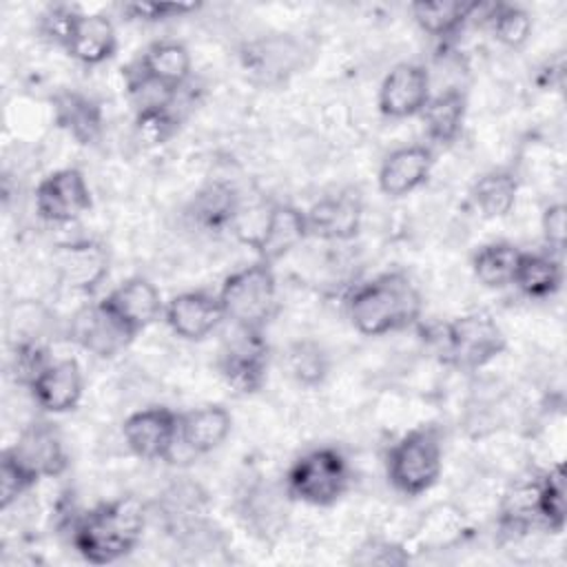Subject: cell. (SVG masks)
Segmentation results:
<instances>
[{
    "instance_id": "1",
    "label": "cell",
    "mask_w": 567,
    "mask_h": 567,
    "mask_svg": "<svg viewBox=\"0 0 567 567\" xmlns=\"http://www.w3.org/2000/svg\"><path fill=\"white\" fill-rule=\"evenodd\" d=\"M144 532V505L120 496L84 512L71 532L73 547L91 565H109L135 549Z\"/></svg>"
},
{
    "instance_id": "2",
    "label": "cell",
    "mask_w": 567,
    "mask_h": 567,
    "mask_svg": "<svg viewBox=\"0 0 567 567\" xmlns=\"http://www.w3.org/2000/svg\"><path fill=\"white\" fill-rule=\"evenodd\" d=\"M421 292L405 272H383L348 297L350 323L368 337L403 330L421 317Z\"/></svg>"
},
{
    "instance_id": "3",
    "label": "cell",
    "mask_w": 567,
    "mask_h": 567,
    "mask_svg": "<svg viewBox=\"0 0 567 567\" xmlns=\"http://www.w3.org/2000/svg\"><path fill=\"white\" fill-rule=\"evenodd\" d=\"M443 443L434 425L405 432L385 456V474L390 485L405 494L419 496L427 492L441 476Z\"/></svg>"
},
{
    "instance_id": "4",
    "label": "cell",
    "mask_w": 567,
    "mask_h": 567,
    "mask_svg": "<svg viewBox=\"0 0 567 567\" xmlns=\"http://www.w3.org/2000/svg\"><path fill=\"white\" fill-rule=\"evenodd\" d=\"M226 319L241 328L264 330L277 301V279L266 261L230 272L217 292Z\"/></svg>"
},
{
    "instance_id": "5",
    "label": "cell",
    "mask_w": 567,
    "mask_h": 567,
    "mask_svg": "<svg viewBox=\"0 0 567 567\" xmlns=\"http://www.w3.org/2000/svg\"><path fill=\"white\" fill-rule=\"evenodd\" d=\"M350 485V465L337 447H315L301 454L286 476L288 494L315 507L334 505Z\"/></svg>"
},
{
    "instance_id": "6",
    "label": "cell",
    "mask_w": 567,
    "mask_h": 567,
    "mask_svg": "<svg viewBox=\"0 0 567 567\" xmlns=\"http://www.w3.org/2000/svg\"><path fill=\"white\" fill-rule=\"evenodd\" d=\"M443 359L458 370H478L505 350V334L487 312H470L441 328Z\"/></svg>"
},
{
    "instance_id": "7",
    "label": "cell",
    "mask_w": 567,
    "mask_h": 567,
    "mask_svg": "<svg viewBox=\"0 0 567 567\" xmlns=\"http://www.w3.org/2000/svg\"><path fill=\"white\" fill-rule=\"evenodd\" d=\"M190 78V53L177 40H157L144 49L128 71L133 95L153 93L155 100H171Z\"/></svg>"
},
{
    "instance_id": "8",
    "label": "cell",
    "mask_w": 567,
    "mask_h": 567,
    "mask_svg": "<svg viewBox=\"0 0 567 567\" xmlns=\"http://www.w3.org/2000/svg\"><path fill=\"white\" fill-rule=\"evenodd\" d=\"M268 357L264 330L235 326L219 350L217 370L230 390L237 394H252L266 383Z\"/></svg>"
},
{
    "instance_id": "9",
    "label": "cell",
    "mask_w": 567,
    "mask_h": 567,
    "mask_svg": "<svg viewBox=\"0 0 567 567\" xmlns=\"http://www.w3.org/2000/svg\"><path fill=\"white\" fill-rule=\"evenodd\" d=\"M239 64L252 84L279 86L303 66V44L290 33H268L241 47Z\"/></svg>"
},
{
    "instance_id": "10",
    "label": "cell",
    "mask_w": 567,
    "mask_h": 567,
    "mask_svg": "<svg viewBox=\"0 0 567 567\" xmlns=\"http://www.w3.org/2000/svg\"><path fill=\"white\" fill-rule=\"evenodd\" d=\"M122 436L128 450L144 461L171 458L179 443V414L164 405L137 410L126 416Z\"/></svg>"
},
{
    "instance_id": "11",
    "label": "cell",
    "mask_w": 567,
    "mask_h": 567,
    "mask_svg": "<svg viewBox=\"0 0 567 567\" xmlns=\"http://www.w3.org/2000/svg\"><path fill=\"white\" fill-rule=\"evenodd\" d=\"M33 202L38 217L49 224H69L93 204L86 177L73 166L49 173L38 184Z\"/></svg>"
},
{
    "instance_id": "12",
    "label": "cell",
    "mask_w": 567,
    "mask_h": 567,
    "mask_svg": "<svg viewBox=\"0 0 567 567\" xmlns=\"http://www.w3.org/2000/svg\"><path fill=\"white\" fill-rule=\"evenodd\" d=\"M133 337L135 334L109 310L104 301L80 308L69 326V339L100 359L120 354L133 341Z\"/></svg>"
},
{
    "instance_id": "13",
    "label": "cell",
    "mask_w": 567,
    "mask_h": 567,
    "mask_svg": "<svg viewBox=\"0 0 567 567\" xmlns=\"http://www.w3.org/2000/svg\"><path fill=\"white\" fill-rule=\"evenodd\" d=\"M7 452L38 481L60 476L66 470V452L60 432L49 421H33Z\"/></svg>"
},
{
    "instance_id": "14",
    "label": "cell",
    "mask_w": 567,
    "mask_h": 567,
    "mask_svg": "<svg viewBox=\"0 0 567 567\" xmlns=\"http://www.w3.org/2000/svg\"><path fill=\"white\" fill-rule=\"evenodd\" d=\"M430 100V73L414 62H401L388 71L379 89V111L392 120L419 115Z\"/></svg>"
},
{
    "instance_id": "15",
    "label": "cell",
    "mask_w": 567,
    "mask_h": 567,
    "mask_svg": "<svg viewBox=\"0 0 567 567\" xmlns=\"http://www.w3.org/2000/svg\"><path fill=\"white\" fill-rule=\"evenodd\" d=\"M226 319L217 295L206 290H188L175 295L164 306V321L184 341H202Z\"/></svg>"
},
{
    "instance_id": "16",
    "label": "cell",
    "mask_w": 567,
    "mask_h": 567,
    "mask_svg": "<svg viewBox=\"0 0 567 567\" xmlns=\"http://www.w3.org/2000/svg\"><path fill=\"white\" fill-rule=\"evenodd\" d=\"M306 237V210H299L292 204H272L248 244L257 250L261 261L272 264L297 248Z\"/></svg>"
},
{
    "instance_id": "17",
    "label": "cell",
    "mask_w": 567,
    "mask_h": 567,
    "mask_svg": "<svg viewBox=\"0 0 567 567\" xmlns=\"http://www.w3.org/2000/svg\"><path fill=\"white\" fill-rule=\"evenodd\" d=\"M29 390L44 412H71L78 408L84 392L82 368L75 359H55L33 379Z\"/></svg>"
},
{
    "instance_id": "18",
    "label": "cell",
    "mask_w": 567,
    "mask_h": 567,
    "mask_svg": "<svg viewBox=\"0 0 567 567\" xmlns=\"http://www.w3.org/2000/svg\"><path fill=\"white\" fill-rule=\"evenodd\" d=\"M102 301L133 334H140L164 315L159 290L144 277H131L122 281Z\"/></svg>"
},
{
    "instance_id": "19",
    "label": "cell",
    "mask_w": 567,
    "mask_h": 567,
    "mask_svg": "<svg viewBox=\"0 0 567 567\" xmlns=\"http://www.w3.org/2000/svg\"><path fill=\"white\" fill-rule=\"evenodd\" d=\"M434 166V151L425 144H410L392 151L379 168V188L388 197H405L423 186Z\"/></svg>"
},
{
    "instance_id": "20",
    "label": "cell",
    "mask_w": 567,
    "mask_h": 567,
    "mask_svg": "<svg viewBox=\"0 0 567 567\" xmlns=\"http://www.w3.org/2000/svg\"><path fill=\"white\" fill-rule=\"evenodd\" d=\"M361 199L352 193L328 195L306 210L308 235L330 241L352 239L361 228Z\"/></svg>"
},
{
    "instance_id": "21",
    "label": "cell",
    "mask_w": 567,
    "mask_h": 567,
    "mask_svg": "<svg viewBox=\"0 0 567 567\" xmlns=\"http://www.w3.org/2000/svg\"><path fill=\"white\" fill-rule=\"evenodd\" d=\"M117 49V35L111 18L104 13L78 11L64 51L80 64L95 66L113 58Z\"/></svg>"
},
{
    "instance_id": "22",
    "label": "cell",
    "mask_w": 567,
    "mask_h": 567,
    "mask_svg": "<svg viewBox=\"0 0 567 567\" xmlns=\"http://www.w3.org/2000/svg\"><path fill=\"white\" fill-rule=\"evenodd\" d=\"M53 261L60 279L82 292L93 290L109 272V255L100 244L93 241L58 246Z\"/></svg>"
},
{
    "instance_id": "23",
    "label": "cell",
    "mask_w": 567,
    "mask_h": 567,
    "mask_svg": "<svg viewBox=\"0 0 567 567\" xmlns=\"http://www.w3.org/2000/svg\"><path fill=\"white\" fill-rule=\"evenodd\" d=\"M233 416L224 405L210 403L179 414V445L190 454L217 450L230 434Z\"/></svg>"
},
{
    "instance_id": "24",
    "label": "cell",
    "mask_w": 567,
    "mask_h": 567,
    "mask_svg": "<svg viewBox=\"0 0 567 567\" xmlns=\"http://www.w3.org/2000/svg\"><path fill=\"white\" fill-rule=\"evenodd\" d=\"M53 117L78 144H93L102 135L104 117L100 104L78 91H62L53 97Z\"/></svg>"
},
{
    "instance_id": "25",
    "label": "cell",
    "mask_w": 567,
    "mask_h": 567,
    "mask_svg": "<svg viewBox=\"0 0 567 567\" xmlns=\"http://www.w3.org/2000/svg\"><path fill=\"white\" fill-rule=\"evenodd\" d=\"M419 115L423 120L427 137L434 144L447 146L463 131L467 115V97L461 89H445L436 95H430L425 109Z\"/></svg>"
},
{
    "instance_id": "26",
    "label": "cell",
    "mask_w": 567,
    "mask_h": 567,
    "mask_svg": "<svg viewBox=\"0 0 567 567\" xmlns=\"http://www.w3.org/2000/svg\"><path fill=\"white\" fill-rule=\"evenodd\" d=\"M188 215L202 230L221 233L235 224L239 215V197L226 182H210L193 197Z\"/></svg>"
},
{
    "instance_id": "27",
    "label": "cell",
    "mask_w": 567,
    "mask_h": 567,
    "mask_svg": "<svg viewBox=\"0 0 567 567\" xmlns=\"http://www.w3.org/2000/svg\"><path fill=\"white\" fill-rule=\"evenodd\" d=\"M529 299H547L560 290L563 268L549 252H523L512 281Z\"/></svg>"
},
{
    "instance_id": "28",
    "label": "cell",
    "mask_w": 567,
    "mask_h": 567,
    "mask_svg": "<svg viewBox=\"0 0 567 567\" xmlns=\"http://www.w3.org/2000/svg\"><path fill=\"white\" fill-rule=\"evenodd\" d=\"M414 22L432 38L445 40L456 35L474 16L476 2H414L410 7Z\"/></svg>"
},
{
    "instance_id": "29",
    "label": "cell",
    "mask_w": 567,
    "mask_h": 567,
    "mask_svg": "<svg viewBox=\"0 0 567 567\" xmlns=\"http://www.w3.org/2000/svg\"><path fill=\"white\" fill-rule=\"evenodd\" d=\"M523 250L509 241H492L481 246L472 257L474 277L485 288H505L514 281Z\"/></svg>"
},
{
    "instance_id": "30",
    "label": "cell",
    "mask_w": 567,
    "mask_h": 567,
    "mask_svg": "<svg viewBox=\"0 0 567 567\" xmlns=\"http://www.w3.org/2000/svg\"><path fill=\"white\" fill-rule=\"evenodd\" d=\"M534 514H536V525L545 527L551 534L563 532V527H565V474H563L560 463L551 465L536 478Z\"/></svg>"
},
{
    "instance_id": "31",
    "label": "cell",
    "mask_w": 567,
    "mask_h": 567,
    "mask_svg": "<svg viewBox=\"0 0 567 567\" xmlns=\"http://www.w3.org/2000/svg\"><path fill=\"white\" fill-rule=\"evenodd\" d=\"M518 195V179L512 171L483 173L472 186V202L485 217H503L512 210Z\"/></svg>"
},
{
    "instance_id": "32",
    "label": "cell",
    "mask_w": 567,
    "mask_h": 567,
    "mask_svg": "<svg viewBox=\"0 0 567 567\" xmlns=\"http://www.w3.org/2000/svg\"><path fill=\"white\" fill-rule=\"evenodd\" d=\"M288 374L306 388H315L326 381L330 370L328 352L315 341H295L286 352Z\"/></svg>"
},
{
    "instance_id": "33",
    "label": "cell",
    "mask_w": 567,
    "mask_h": 567,
    "mask_svg": "<svg viewBox=\"0 0 567 567\" xmlns=\"http://www.w3.org/2000/svg\"><path fill=\"white\" fill-rule=\"evenodd\" d=\"M485 11V24L501 44L520 49L529 40L532 18L525 9L516 4H489Z\"/></svg>"
},
{
    "instance_id": "34",
    "label": "cell",
    "mask_w": 567,
    "mask_h": 567,
    "mask_svg": "<svg viewBox=\"0 0 567 567\" xmlns=\"http://www.w3.org/2000/svg\"><path fill=\"white\" fill-rule=\"evenodd\" d=\"M177 128H179V115L175 111V97L137 109L135 133L144 144L148 146L164 144L177 133Z\"/></svg>"
},
{
    "instance_id": "35",
    "label": "cell",
    "mask_w": 567,
    "mask_h": 567,
    "mask_svg": "<svg viewBox=\"0 0 567 567\" xmlns=\"http://www.w3.org/2000/svg\"><path fill=\"white\" fill-rule=\"evenodd\" d=\"M51 363L49 350L40 343L38 337H24L13 346L11 365L20 383L27 388L33 383V379Z\"/></svg>"
},
{
    "instance_id": "36",
    "label": "cell",
    "mask_w": 567,
    "mask_h": 567,
    "mask_svg": "<svg viewBox=\"0 0 567 567\" xmlns=\"http://www.w3.org/2000/svg\"><path fill=\"white\" fill-rule=\"evenodd\" d=\"M38 478L29 474L7 450L2 452L0 463V505L7 509L11 503H16L24 492H29Z\"/></svg>"
},
{
    "instance_id": "37",
    "label": "cell",
    "mask_w": 567,
    "mask_h": 567,
    "mask_svg": "<svg viewBox=\"0 0 567 567\" xmlns=\"http://www.w3.org/2000/svg\"><path fill=\"white\" fill-rule=\"evenodd\" d=\"M75 16H78V9H75V7H69V4H51V7H47L44 13L40 16L38 29H40L42 38H47L49 42H53V44H58V47L64 49Z\"/></svg>"
},
{
    "instance_id": "38",
    "label": "cell",
    "mask_w": 567,
    "mask_h": 567,
    "mask_svg": "<svg viewBox=\"0 0 567 567\" xmlns=\"http://www.w3.org/2000/svg\"><path fill=\"white\" fill-rule=\"evenodd\" d=\"M199 4H182V2H126L122 4V13L128 20L142 22H159L166 18H177L195 11Z\"/></svg>"
},
{
    "instance_id": "39",
    "label": "cell",
    "mask_w": 567,
    "mask_h": 567,
    "mask_svg": "<svg viewBox=\"0 0 567 567\" xmlns=\"http://www.w3.org/2000/svg\"><path fill=\"white\" fill-rule=\"evenodd\" d=\"M545 244L549 246V255H560L565 248V206L563 204H549L540 219Z\"/></svg>"
},
{
    "instance_id": "40",
    "label": "cell",
    "mask_w": 567,
    "mask_h": 567,
    "mask_svg": "<svg viewBox=\"0 0 567 567\" xmlns=\"http://www.w3.org/2000/svg\"><path fill=\"white\" fill-rule=\"evenodd\" d=\"M357 563L363 565H401L408 563V554H403V549L399 545L392 543H383V540H370L368 545H363L359 549Z\"/></svg>"
}]
</instances>
